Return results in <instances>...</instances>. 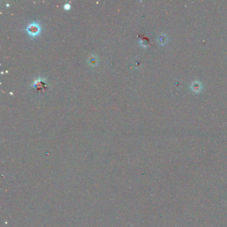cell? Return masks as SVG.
Returning a JSON list of instances; mask_svg holds the SVG:
<instances>
[{"label":"cell","instance_id":"cell-3","mask_svg":"<svg viewBox=\"0 0 227 227\" xmlns=\"http://www.w3.org/2000/svg\"><path fill=\"white\" fill-rule=\"evenodd\" d=\"M64 8L65 9H69L70 8V4H66L64 5Z\"/></svg>","mask_w":227,"mask_h":227},{"label":"cell","instance_id":"cell-1","mask_svg":"<svg viewBox=\"0 0 227 227\" xmlns=\"http://www.w3.org/2000/svg\"><path fill=\"white\" fill-rule=\"evenodd\" d=\"M27 32L31 36H36L40 32L41 28L38 23L37 22H33L29 24L26 28Z\"/></svg>","mask_w":227,"mask_h":227},{"label":"cell","instance_id":"cell-2","mask_svg":"<svg viewBox=\"0 0 227 227\" xmlns=\"http://www.w3.org/2000/svg\"><path fill=\"white\" fill-rule=\"evenodd\" d=\"M97 59L96 57V56L94 55H92L91 56V57L89 59V62L90 63V65H95L97 63Z\"/></svg>","mask_w":227,"mask_h":227}]
</instances>
